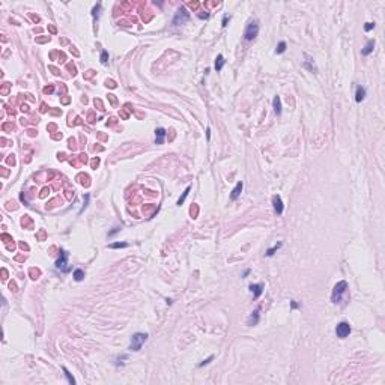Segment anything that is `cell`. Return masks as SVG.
<instances>
[{"mask_svg": "<svg viewBox=\"0 0 385 385\" xmlns=\"http://www.w3.org/2000/svg\"><path fill=\"white\" fill-rule=\"evenodd\" d=\"M107 62H109V53L104 50V51L101 53V63H103V65H107Z\"/></svg>", "mask_w": 385, "mask_h": 385, "instance_id": "603a6c76", "label": "cell"}, {"mask_svg": "<svg viewBox=\"0 0 385 385\" xmlns=\"http://www.w3.org/2000/svg\"><path fill=\"white\" fill-rule=\"evenodd\" d=\"M351 334V325L348 322H340L336 327V336L339 339H346Z\"/></svg>", "mask_w": 385, "mask_h": 385, "instance_id": "8992f818", "label": "cell"}, {"mask_svg": "<svg viewBox=\"0 0 385 385\" xmlns=\"http://www.w3.org/2000/svg\"><path fill=\"white\" fill-rule=\"evenodd\" d=\"M83 278H84V271L80 269V268H77V269L74 271V280H75V281H81Z\"/></svg>", "mask_w": 385, "mask_h": 385, "instance_id": "2e32d148", "label": "cell"}, {"mask_svg": "<svg viewBox=\"0 0 385 385\" xmlns=\"http://www.w3.org/2000/svg\"><path fill=\"white\" fill-rule=\"evenodd\" d=\"M87 202H89V194H86V196H84V205H83V208H81L80 214H81V212H83V211H84V209L87 208Z\"/></svg>", "mask_w": 385, "mask_h": 385, "instance_id": "484cf974", "label": "cell"}, {"mask_svg": "<svg viewBox=\"0 0 385 385\" xmlns=\"http://www.w3.org/2000/svg\"><path fill=\"white\" fill-rule=\"evenodd\" d=\"M99 11H101V3H98V5L93 8V11H92L93 18H98V17H99Z\"/></svg>", "mask_w": 385, "mask_h": 385, "instance_id": "7402d4cb", "label": "cell"}, {"mask_svg": "<svg viewBox=\"0 0 385 385\" xmlns=\"http://www.w3.org/2000/svg\"><path fill=\"white\" fill-rule=\"evenodd\" d=\"M212 360H214V355H211V357H209V358H206V360H205V361H203V363H200V364H199V367H203V366H206V364H209V363H211V361H212Z\"/></svg>", "mask_w": 385, "mask_h": 385, "instance_id": "d4e9b609", "label": "cell"}, {"mask_svg": "<svg viewBox=\"0 0 385 385\" xmlns=\"http://www.w3.org/2000/svg\"><path fill=\"white\" fill-rule=\"evenodd\" d=\"M281 245H283V244H281V242H278V244H275L274 247H271V248L266 251V256L271 257L272 254H274V253H275V251H277V250H278V248H281Z\"/></svg>", "mask_w": 385, "mask_h": 385, "instance_id": "ac0fdd59", "label": "cell"}, {"mask_svg": "<svg viewBox=\"0 0 385 385\" xmlns=\"http://www.w3.org/2000/svg\"><path fill=\"white\" fill-rule=\"evenodd\" d=\"M372 29H375V23H366V26H364V30H366V32H370Z\"/></svg>", "mask_w": 385, "mask_h": 385, "instance_id": "cb8c5ba5", "label": "cell"}, {"mask_svg": "<svg viewBox=\"0 0 385 385\" xmlns=\"http://www.w3.org/2000/svg\"><path fill=\"white\" fill-rule=\"evenodd\" d=\"M242 187H244V184H242V182H238V184H236V187L232 190V194H230V199H232V200H236V199L241 196Z\"/></svg>", "mask_w": 385, "mask_h": 385, "instance_id": "9c48e42d", "label": "cell"}, {"mask_svg": "<svg viewBox=\"0 0 385 385\" xmlns=\"http://www.w3.org/2000/svg\"><path fill=\"white\" fill-rule=\"evenodd\" d=\"M128 358V355H121V357H118V360H127ZM119 364V361H116V366ZM121 364H122V361H121Z\"/></svg>", "mask_w": 385, "mask_h": 385, "instance_id": "f1b7e54d", "label": "cell"}, {"mask_svg": "<svg viewBox=\"0 0 385 385\" xmlns=\"http://www.w3.org/2000/svg\"><path fill=\"white\" fill-rule=\"evenodd\" d=\"M188 20H190V12L185 9V6H181L173 17V26H181V24L187 23Z\"/></svg>", "mask_w": 385, "mask_h": 385, "instance_id": "3957f363", "label": "cell"}, {"mask_svg": "<svg viewBox=\"0 0 385 385\" xmlns=\"http://www.w3.org/2000/svg\"><path fill=\"white\" fill-rule=\"evenodd\" d=\"M290 307H292V310H295V308L299 307V304H298L296 301H290Z\"/></svg>", "mask_w": 385, "mask_h": 385, "instance_id": "83f0119b", "label": "cell"}, {"mask_svg": "<svg viewBox=\"0 0 385 385\" xmlns=\"http://www.w3.org/2000/svg\"><path fill=\"white\" fill-rule=\"evenodd\" d=\"M284 51H286V42H284V41H281V42L277 45L275 53H277V54H281V53H284Z\"/></svg>", "mask_w": 385, "mask_h": 385, "instance_id": "d6986e66", "label": "cell"}, {"mask_svg": "<svg viewBox=\"0 0 385 385\" xmlns=\"http://www.w3.org/2000/svg\"><path fill=\"white\" fill-rule=\"evenodd\" d=\"M56 268L63 272H68L71 269V266H68V253L65 250H60V257L56 260Z\"/></svg>", "mask_w": 385, "mask_h": 385, "instance_id": "5b68a950", "label": "cell"}, {"mask_svg": "<svg viewBox=\"0 0 385 385\" xmlns=\"http://www.w3.org/2000/svg\"><path fill=\"white\" fill-rule=\"evenodd\" d=\"M62 370H63V373H65V376H66V379H68V382H69V384H71V385H74V384H75V379H74V378H72V375H71V373H69V370H68V369H66V367H62Z\"/></svg>", "mask_w": 385, "mask_h": 385, "instance_id": "e0dca14e", "label": "cell"}, {"mask_svg": "<svg viewBox=\"0 0 385 385\" xmlns=\"http://www.w3.org/2000/svg\"><path fill=\"white\" fill-rule=\"evenodd\" d=\"M224 63H226V60H224L223 54H218L217 59H215V69H217V71H221L223 66H224Z\"/></svg>", "mask_w": 385, "mask_h": 385, "instance_id": "5bb4252c", "label": "cell"}, {"mask_svg": "<svg viewBox=\"0 0 385 385\" xmlns=\"http://www.w3.org/2000/svg\"><path fill=\"white\" fill-rule=\"evenodd\" d=\"M272 205H274V211L281 215L283 214V202H281V197L280 196H274L272 197Z\"/></svg>", "mask_w": 385, "mask_h": 385, "instance_id": "52a82bcc", "label": "cell"}, {"mask_svg": "<svg viewBox=\"0 0 385 385\" xmlns=\"http://www.w3.org/2000/svg\"><path fill=\"white\" fill-rule=\"evenodd\" d=\"M272 106H274V112H275V115H281V101H280V96H275V98H274Z\"/></svg>", "mask_w": 385, "mask_h": 385, "instance_id": "9a60e30c", "label": "cell"}, {"mask_svg": "<svg viewBox=\"0 0 385 385\" xmlns=\"http://www.w3.org/2000/svg\"><path fill=\"white\" fill-rule=\"evenodd\" d=\"M206 137H208V140H209V137H211V129L209 128L206 129Z\"/></svg>", "mask_w": 385, "mask_h": 385, "instance_id": "1f68e13d", "label": "cell"}, {"mask_svg": "<svg viewBox=\"0 0 385 385\" xmlns=\"http://www.w3.org/2000/svg\"><path fill=\"white\" fill-rule=\"evenodd\" d=\"M190 190H191V188H190V187H187V190H185V191H184V193H182V196H181V197H179V200H178V205H179V206H181V205H182V203H184V200H185V199H187V196H188V193H190Z\"/></svg>", "mask_w": 385, "mask_h": 385, "instance_id": "ffe728a7", "label": "cell"}, {"mask_svg": "<svg viewBox=\"0 0 385 385\" xmlns=\"http://www.w3.org/2000/svg\"><path fill=\"white\" fill-rule=\"evenodd\" d=\"M109 247L110 248H125V247H128V244L127 242H115V244H110Z\"/></svg>", "mask_w": 385, "mask_h": 385, "instance_id": "44dd1931", "label": "cell"}, {"mask_svg": "<svg viewBox=\"0 0 385 385\" xmlns=\"http://www.w3.org/2000/svg\"><path fill=\"white\" fill-rule=\"evenodd\" d=\"M147 340V334H144V333H135L132 337H131V343H129V351H132V352H137V351H140L141 349V346H143V343Z\"/></svg>", "mask_w": 385, "mask_h": 385, "instance_id": "7a4b0ae2", "label": "cell"}, {"mask_svg": "<svg viewBox=\"0 0 385 385\" xmlns=\"http://www.w3.org/2000/svg\"><path fill=\"white\" fill-rule=\"evenodd\" d=\"M259 33V24L257 21H250L245 27V32H244V39L245 41H253L254 38L257 36Z\"/></svg>", "mask_w": 385, "mask_h": 385, "instance_id": "277c9868", "label": "cell"}, {"mask_svg": "<svg viewBox=\"0 0 385 385\" xmlns=\"http://www.w3.org/2000/svg\"><path fill=\"white\" fill-rule=\"evenodd\" d=\"M227 20H229V18H227V15H226V17L223 18V26H227Z\"/></svg>", "mask_w": 385, "mask_h": 385, "instance_id": "f546056e", "label": "cell"}, {"mask_svg": "<svg viewBox=\"0 0 385 385\" xmlns=\"http://www.w3.org/2000/svg\"><path fill=\"white\" fill-rule=\"evenodd\" d=\"M373 48H375V41H373V39H370V41L366 44V47L361 50V54H363V56H369V54L373 51Z\"/></svg>", "mask_w": 385, "mask_h": 385, "instance_id": "30bf717a", "label": "cell"}, {"mask_svg": "<svg viewBox=\"0 0 385 385\" xmlns=\"http://www.w3.org/2000/svg\"><path fill=\"white\" fill-rule=\"evenodd\" d=\"M119 230H121V227H115L112 232H109V236H113V235H115V233H118Z\"/></svg>", "mask_w": 385, "mask_h": 385, "instance_id": "4316f807", "label": "cell"}, {"mask_svg": "<svg viewBox=\"0 0 385 385\" xmlns=\"http://www.w3.org/2000/svg\"><path fill=\"white\" fill-rule=\"evenodd\" d=\"M366 98V89L363 86H358L357 87V92H355V101L357 103H361L363 99Z\"/></svg>", "mask_w": 385, "mask_h": 385, "instance_id": "8fae6325", "label": "cell"}, {"mask_svg": "<svg viewBox=\"0 0 385 385\" xmlns=\"http://www.w3.org/2000/svg\"><path fill=\"white\" fill-rule=\"evenodd\" d=\"M250 290L254 293V298H259L262 295V292H263V284H251Z\"/></svg>", "mask_w": 385, "mask_h": 385, "instance_id": "4fadbf2b", "label": "cell"}, {"mask_svg": "<svg viewBox=\"0 0 385 385\" xmlns=\"http://www.w3.org/2000/svg\"><path fill=\"white\" fill-rule=\"evenodd\" d=\"M259 319H260V316H259V311L254 310L250 316H248V319H247V325H257L259 323Z\"/></svg>", "mask_w": 385, "mask_h": 385, "instance_id": "7c38bea8", "label": "cell"}, {"mask_svg": "<svg viewBox=\"0 0 385 385\" xmlns=\"http://www.w3.org/2000/svg\"><path fill=\"white\" fill-rule=\"evenodd\" d=\"M248 274H250V269H245V271H244V274H242V277L245 278V277H247Z\"/></svg>", "mask_w": 385, "mask_h": 385, "instance_id": "4dcf8cb0", "label": "cell"}, {"mask_svg": "<svg viewBox=\"0 0 385 385\" xmlns=\"http://www.w3.org/2000/svg\"><path fill=\"white\" fill-rule=\"evenodd\" d=\"M164 140H166V129L156 128L155 129V143H156V144H163Z\"/></svg>", "mask_w": 385, "mask_h": 385, "instance_id": "ba28073f", "label": "cell"}, {"mask_svg": "<svg viewBox=\"0 0 385 385\" xmlns=\"http://www.w3.org/2000/svg\"><path fill=\"white\" fill-rule=\"evenodd\" d=\"M346 290H348V283H346L345 280H343V281H339V283L334 286V289H333L331 301H333L334 304L340 302V299H342V296L346 293Z\"/></svg>", "mask_w": 385, "mask_h": 385, "instance_id": "6da1fadb", "label": "cell"}]
</instances>
